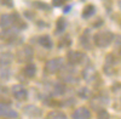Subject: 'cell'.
Listing matches in <instances>:
<instances>
[{
    "instance_id": "16",
    "label": "cell",
    "mask_w": 121,
    "mask_h": 119,
    "mask_svg": "<svg viewBox=\"0 0 121 119\" xmlns=\"http://www.w3.org/2000/svg\"><path fill=\"white\" fill-rule=\"evenodd\" d=\"M87 10H86V11H85V14H84V16H88V15H91V14H92L93 12V6H88V7H86Z\"/></svg>"
},
{
    "instance_id": "13",
    "label": "cell",
    "mask_w": 121,
    "mask_h": 119,
    "mask_svg": "<svg viewBox=\"0 0 121 119\" xmlns=\"http://www.w3.org/2000/svg\"><path fill=\"white\" fill-rule=\"evenodd\" d=\"M97 118L98 119H109V113L107 112V110H99L98 111V114H97Z\"/></svg>"
},
{
    "instance_id": "17",
    "label": "cell",
    "mask_w": 121,
    "mask_h": 119,
    "mask_svg": "<svg viewBox=\"0 0 121 119\" xmlns=\"http://www.w3.org/2000/svg\"><path fill=\"white\" fill-rule=\"evenodd\" d=\"M63 1H64V0H53V4L55 5H60Z\"/></svg>"
},
{
    "instance_id": "12",
    "label": "cell",
    "mask_w": 121,
    "mask_h": 119,
    "mask_svg": "<svg viewBox=\"0 0 121 119\" xmlns=\"http://www.w3.org/2000/svg\"><path fill=\"white\" fill-rule=\"evenodd\" d=\"M79 96L81 98H90L91 97V92L87 87H84L81 90H79Z\"/></svg>"
},
{
    "instance_id": "3",
    "label": "cell",
    "mask_w": 121,
    "mask_h": 119,
    "mask_svg": "<svg viewBox=\"0 0 121 119\" xmlns=\"http://www.w3.org/2000/svg\"><path fill=\"white\" fill-rule=\"evenodd\" d=\"M73 119H91V112L86 107H79L72 114Z\"/></svg>"
},
{
    "instance_id": "15",
    "label": "cell",
    "mask_w": 121,
    "mask_h": 119,
    "mask_svg": "<svg viewBox=\"0 0 121 119\" xmlns=\"http://www.w3.org/2000/svg\"><path fill=\"white\" fill-rule=\"evenodd\" d=\"M57 27L59 28V31H63L64 27H65V22H64V19H59L58 23H57Z\"/></svg>"
},
{
    "instance_id": "7",
    "label": "cell",
    "mask_w": 121,
    "mask_h": 119,
    "mask_svg": "<svg viewBox=\"0 0 121 119\" xmlns=\"http://www.w3.org/2000/svg\"><path fill=\"white\" fill-rule=\"evenodd\" d=\"M59 64H60V61H58V60H53V61L47 62L46 69H47L50 73H55V72H57L58 69H59Z\"/></svg>"
},
{
    "instance_id": "14",
    "label": "cell",
    "mask_w": 121,
    "mask_h": 119,
    "mask_svg": "<svg viewBox=\"0 0 121 119\" xmlns=\"http://www.w3.org/2000/svg\"><path fill=\"white\" fill-rule=\"evenodd\" d=\"M40 43H41L43 45H45L46 47H51V40L48 39V37H43L41 39H40Z\"/></svg>"
},
{
    "instance_id": "9",
    "label": "cell",
    "mask_w": 121,
    "mask_h": 119,
    "mask_svg": "<svg viewBox=\"0 0 121 119\" xmlns=\"http://www.w3.org/2000/svg\"><path fill=\"white\" fill-rule=\"evenodd\" d=\"M84 77H85V79L87 82H92L95 79V77H97V75H96V72L93 71V69H88V71H85Z\"/></svg>"
},
{
    "instance_id": "2",
    "label": "cell",
    "mask_w": 121,
    "mask_h": 119,
    "mask_svg": "<svg viewBox=\"0 0 121 119\" xmlns=\"http://www.w3.org/2000/svg\"><path fill=\"white\" fill-rule=\"evenodd\" d=\"M0 117H5L9 119H16L18 117V113L13 111L12 108H10L7 103L0 102Z\"/></svg>"
},
{
    "instance_id": "11",
    "label": "cell",
    "mask_w": 121,
    "mask_h": 119,
    "mask_svg": "<svg viewBox=\"0 0 121 119\" xmlns=\"http://www.w3.org/2000/svg\"><path fill=\"white\" fill-rule=\"evenodd\" d=\"M26 74H27V77H29V78H33L34 75H35V72H36V69H35V67L33 66V64H29V66H27V68H26Z\"/></svg>"
},
{
    "instance_id": "1",
    "label": "cell",
    "mask_w": 121,
    "mask_h": 119,
    "mask_svg": "<svg viewBox=\"0 0 121 119\" xmlns=\"http://www.w3.org/2000/svg\"><path fill=\"white\" fill-rule=\"evenodd\" d=\"M109 102V98L107 96H102V95H98L91 98V106H92L93 110L99 111V110H103V107Z\"/></svg>"
},
{
    "instance_id": "10",
    "label": "cell",
    "mask_w": 121,
    "mask_h": 119,
    "mask_svg": "<svg viewBox=\"0 0 121 119\" xmlns=\"http://www.w3.org/2000/svg\"><path fill=\"white\" fill-rule=\"evenodd\" d=\"M64 92H65V86H64V85H62V84L55 85V89H53V94H55V95L60 96V95H63Z\"/></svg>"
},
{
    "instance_id": "5",
    "label": "cell",
    "mask_w": 121,
    "mask_h": 119,
    "mask_svg": "<svg viewBox=\"0 0 121 119\" xmlns=\"http://www.w3.org/2000/svg\"><path fill=\"white\" fill-rule=\"evenodd\" d=\"M23 112L29 117H40V114H41V110L36 106H33V105L26 106L23 108Z\"/></svg>"
},
{
    "instance_id": "4",
    "label": "cell",
    "mask_w": 121,
    "mask_h": 119,
    "mask_svg": "<svg viewBox=\"0 0 121 119\" xmlns=\"http://www.w3.org/2000/svg\"><path fill=\"white\" fill-rule=\"evenodd\" d=\"M12 94H13V96L17 98V100H19V101L27 100V96H28L27 90H26L23 86H21V85H15L12 87Z\"/></svg>"
},
{
    "instance_id": "8",
    "label": "cell",
    "mask_w": 121,
    "mask_h": 119,
    "mask_svg": "<svg viewBox=\"0 0 121 119\" xmlns=\"http://www.w3.org/2000/svg\"><path fill=\"white\" fill-rule=\"evenodd\" d=\"M46 119H68L67 115L63 112H58V111H52L50 112L46 117Z\"/></svg>"
},
{
    "instance_id": "6",
    "label": "cell",
    "mask_w": 121,
    "mask_h": 119,
    "mask_svg": "<svg viewBox=\"0 0 121 119\" xmlns=\"http://www.w3.org/2000/svg\"><path fill=\"white\" fill-rule=\"evenodd\" d=\"M112 35H110L109 33L108 34H105V33H102V34H99L97 38H96V41H97V44L99 45V46H104V45H108L109 43H110V38Z\"/></svg>"
}]
</instances>
